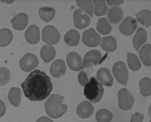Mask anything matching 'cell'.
<instances>
[{"label":"cell","mask_w":151,"mask_h":122,"mask_svg":"<svg viewBox=\"0 0 151 122\" xmlns=\"http://www.w3.org/2000/svg\"><path fill=\"white\" fill-rule=\"evenodd\" d=\"M66 60L69 67L74 71H79L84 69L82 58L79 54L75 52L69 53Z\"/></svg>","instance_id":"obj_11"},{"label":"cell","mask_w":151,"mask_h":122,"mask_svg":"<svg viewBox=\"0 0 151 122\" xmlns=\"http://www.w3.org/2000/svg\"><path fill=\"white\" fill-rule=\"evenodd\" d=\"M6 107L3 101L0 100V118L2 117L5 114Z\"/></svg>","instance_id":"obj_37"},{"label":"cell","mask_w":151,"mask_h":122,"mask_svg":"<svg viewBox=\"0 0 151 122\" xmlns=\"http://www.w3.org/2000/svg\"><path fill=\"white\" fill-rule=\"evenodd\" d=\"M127 60L129 68L133 71H137L141 69V63L136 55L127 53Z\"/></svg>","instance_id":"obj_27"},{"label":"cell","mask_w":151,"mask_h":122,"mask_svg":"<svg viewBox=\"0 0 151 122\" xmlns=\"http://www.w3.org/2000/svg\"><path fill=\"white\" fill-rule=\"evenodd\" d=\"M25 96L31 101H42L49 96L52 90L51 79L44 71L35 70L21 85Z\"/></svg>","instance_id":"obj_1"},{"label":"cell","mask_w":151,"mask_h":122,"mask_svg":"<svg viewBox=\"0 0 151 122\" xmlns=\"http://www.w3.org/2000/svg\"><path fill=\"white\" fill-rule=\"evenodd\" d=\"M137 27L136 20L133 17H129L124 19L119 25V29L123 34L129 36L133 34Z\"/></svg>","instance_id":"obj_10"},{"label":"cell","mask_w":151,"mask_h":122,"mask_svg":"<svg viewBox=\"0 0 151 122\" xmlns=\"http://www.w3.org/2000/svg\"><path fill=\"white\" fill-rule=\"evenodd\" d=\"M66 70V66L64 61L61 60H56L51 65L50 72L54 77L58 78L64 75Z\"/></svg>","instance_id":"obj_17"},{"label":"cell","mask_w":151,"mask_h":122,"mask_svg":"<svg viewBox=\"0 0 151 122\" xmlns=\"http://www.w3.org/2000/svg\"><path fill=\"white\" fill-rule=\"evenodd\" d=\"M112 72L119 83L127 86L129 73L124 63L119 61L116 62L113 66Z\"/></svg>","instance_id":"obj_4"},{"label":"cell","mask_w":151,"mask_h":122,"mask_svg":"<svg viewBox=\"0 0 151 122\" xmlns=\"http://www.w3.org/2000/svg\"><path fill=\"white\" fill-rule=\"evenodd\" d=\"M104 89L102 84L94 77L85 85L84 94L86 99L92 103H97L102 98Z\"/></svg>","instance_id":"obj_3"},{"label":"cell","mask_w":151,"mask_h":122,"mask_svg":"<svg viewBox=\"0 0 151 122\" xmlns=\"http://www.w3.org/2000/svg\"><path fill=\"white\" fill-rule=\"evenodd\" d=\"M22 92L20 89L12 87L9 94V99L11 104L15 107H18L21 101Z\"/></svg>","instance_id":"obj_23"},{"label":"cell","mask_w":151,"mask_h":122,"mask_svg":"<svg viewBox=\"0 0 151 122\" xmlns=\"http://www.w3.org/2000/svg\"><path fill=\"white\" fill-rule=\"evenodd\" d=\"M36 122H53L48 117L46 116H42L40 117L37 121Z\"/></svg>","instance_id":"obj_39"},{"label":"cell","mask_w":151,"mask_h":122,"mask_svg":"<svg viewBox=\"0 0 151 122\" xmlns=\"http://www.w3.org/2000/svg\"><path fill=\"white\" fill-rule=\"evenodd\" d=\"M94 107L90 102L84 101L78 105L76 109L77 115L82 118H87L92 115Z\"/></svg>","instance_id":"obj_14"},{"label":"cell","mask_w":151,"mask_h":122,"mask_svg":"<svg viewBox=\"0 0 151 122\" xmlns=\"http://www.w3.org/2000/svg\"><path fill=\"white\" fill-rule=\"evenodd\" d=\"M42 59L46 63L52 61L56 56V51L51 45L46 44L42 47L40 52Z\"/></svg>","instance_id":"obj_19"},{"label":"cell","mask_w":151,"mask_h":122,"mask_svg":"<svg viewBox=\"0 0 151 122\" xmlns=\"http://www.w3.org/2000/svg\"><path fill=\"white\" fill-rule=\"evenodd\" d=\"M106 16L112 24H117L121 21L123 18V11L119 7H112L108 11Z\"/></svg>","instance_id":"obj_18"},{"label":"cell","mask_w":151,"mask_h":122,"mask_svg":"<svg viewBox=\"0 0 151 122\" xmlns=\"http://www.w3.org/2000/svg\"><path fill=\"white\" fill-rule=\"evenodd\" d=\"M13 38L12 31L7 28L0 30V46L5 47L9 45Z\"/></svg>","instance_id":"obj_25"},{"label":"cell","mask_w":151,"mask_h":122,"mask_svg":"<svg viewBox=\"0 0 151 122\" xmlns=\"http://www.w3.org/2000/svg\"><path fill=\"white\" fill-rule=\"evenodd\" d=\"M39 14L42 20L49 22L51 21L55 17V11L52 7H42L40 9Z\"/></svg>","instance_id":"obj_29"},{"label":"cell","mask_w":151,"mask_h":122,"mask_svg":"<svg viewBox=\"0 0 151 122\" xmlns=\"http://www.w3.org/2000/svg\"><path fill=\"white\" fill-rule=\"evenodd\" d=\"M95 10L94 14L97 16L100 17L105 15L108 7L104 1H93Z\"/></svg>","instance_id":"obj_32"},{"label":"cell","mask_w":151,"mask_h":122,"mask_svg":"<svg viewBox=\"0 0 151 122\" xmlns=\"http://www.w3.org/2000/svg\"><path fill=\"white\" fill-rule=\"evenodd\" d=\"M144 119V116L140 113H136L132 117L130 122H142Z\"/></svg>","instance_id":"obj_36"},{"label":"cell","mask_w":151,"mask_h":122,"mask_svg":"<svg viewBox=\"0 0 151 122\" xmlns=\"http://www.w3.org/2000/svg\"><path fill=\"white\" fill-rule=\"evenodd\" d=\"M102 54L99 51L92 50L86 53L84 57L83 62L84 67L88 68L93 66L97 65L100 61Z\"/></svg>","instance_id":"obj_12"},{"label":"cell","mask_w":151,"mask_h":122,"mask_svg":"<svg viewBox=\"0 0 151 122\" xmlns=\"http://www.w3.org/2000/svg\"><path fill=\"white\" fill-rule=\"evenodd\" d=\"M97 79L104 85L111 86L113 85L114 79L109 70L107 68L100 69L96 74Z\"/></svg>","instance_id":"obj_16"},{"label":"cell","mask_w":151,"mask_h":122,"mask_svg":"<svg viewBox=\"0 0 151 122\" xmlns=\"http://www.w3.org/2000/svg\"><path fill=\"white\" fill-rule=\"evenodd\" d=\"M147 38V32L144 29L140 27L137 30L133 39L134 48L139 51L141 46L145 42Z\"/></svg>","instance_id":"obj_20"},{"label":"cell","mask_w":151,"mask_h":122,"mask_svg":"<svg viewBox=\"0 0 151 122\" xmlns=\"http://www.w3.org/2000/svg\"><path fill=\"white\" fill-rule=\"evenodd\" d=\"M151 45L146 44L143 46L139 51V56L143 64L147 66H151Z\"/></svg>","instance_id":"obj_24"},{"label":"cell","mask_w":151,"mask_h":122,"mask_svg":"<svg viewBox=\"0 0 151 122\" xmlns=\"http://www.w3.org/2000/svg\"><path fill=\"white\" fill-rule=\"evenodd\" d=\"M64 97L58 94H53L45 102V108L47 115L53 119L63 116L67 111V105L63 104Z\"/></svg>","instance_id":"obj_2"},{"label":"cell","mask_w":151,"mask_h":122,"mask_svg":"<svg viewBox=\"0 0 151 122\" xmlns=\"http://www.w3.org/2000/svg\"><path fill=\"white\" fill-rule=\"evenodd\" d=\"M139 89L143 96L148 97L151 94V80L150 78L146 77L142 79L139 82Z\"/></svg>","instance_id":"obj_30"},{"label":"cell","mask_w":151,"mask_h":122,"mask_svg":"<svg viewBox=\"0 0 151 122\" xmlns=\"http://www.w3.org/2000/svg\"><path fill=\"white\" fill-rule=\"evenodd\" d=\"M26 40L31 44H36L40 39L39 27L36 25L30 26L25 33Z\"/></svg>","instance_id":"obj_13"},{"label":"cell","mask_w":151,"mask_h":122,"mask_svg":"<svg viewBox=\"0 0 151 122\" xmlns=\"http://www.w3.org/2000/svg\"><path fill=\"white\" fill-rule=\"evenodd\" d=\"M11 77L9 69L5 67L0 68V85L4 86L8 83Z\"/></svg>","instance_id":"obj_34"},{"label":"cell","mask_w":151,"mask_h":122,"mask_svg":"<svg viewBox=\"0 0 151 122\" xmlns=\"http://www.w3.org/2000/svg\"><path fill=\"white\" fill-rule=\"evenodd\" d=\"M108 5L110 6H116L122 4L123 3V1H107Z\"/></svg>","instance_id":"obj_38"},{"label":"cell","mask_w":151,"mask_h":122,"mask_svg":"<svg viewBox=\"0 0 151 122\" xmlns=\"http://www.w3.org/2000/svg\"><path fill=\"white\" fill-rule=\"evenodd\" d=\"M119 107L124 110L131 109L134 104V98L129 90L123 88L119 90L118 93Z\"/></svg>","instance_id":"obj_6"},{"label":"cell","mask_w":151,"mask_h":122,"mask_svg":"<svg viewBox=\"0 0 151 122\" xmlns=\"http://www.w3.org/2000/svg\"><path fill=\"white\" fill-rule=\"evenodd\" d=\"M39 64L37 57L33 54L28 53L25 54L19 61V65L21 69L28 72L36 69Z\"/></svg>","instance_id":"obj_7"},{"label":"cell","mask_w":151,"mask_h":122,"mask_svg":"<svg viewBox=\"0 0 151 122\" xmlns=\"http://www.w3.org/2000/svg\"><path fill=\"white\" fill-rule=\"evenodd\" d=\"M100 46L104 51L113 52L116 49L117 42L113 36L104 37L102 38Z\"/></svg>","instance_id":"obj_22"},{"label":"cell","mask_w":151,"mask_h":122,"mask_svg":"<svg viewBox=\"0 0 151 122\" xmlns=\"http://www.w3.org/2000/svg\"><path fill=\"white\" fill-rule=\"evenodd\" d=\"M77 6L93 17L94 12L93 4L91 1H77Z\"/></svg>","instance_id":"obj_33"},{"label":"cell","mask_w":151,"mask_h":122,"mask_svg":"<svg viewBox=\"0 0 151 122\" xmlns=\"http://www.w3.org/2000/svg\"><path fill=\"white\" fill-rule=\"evenodd\" d=\"M29 18L24 13H20L15 15L11 21L13 28L16 30H24L27 25Z\"/></svg>","instance_id":"obj_15"},{"label":"cell","mask_w":151,"mask_h":122,"mask_svg":"<svg viewBox=\"0 0 151 122\" xmlns=\"http://www.w3.org/2000/svg\"><path fill=\"white\" fill-rule=\"evenodd\" d=\"M96 29L100 34L106 35L111 32L112 27L106 18H102L99 19L97 23Z\"/></svg>","instance_id":"obj_28"},{"label":"cell","mask_w":151,"mask_h":122,"mask_svg":"<svg viewBox=\"0 0 151 122\" xmlns=\"http://www.w3.org/2000/svg\"><path fill=\"white\" fill-rule=\"evenodd\" d=\"M73 19L75 26L77 29L82 30L89 25L91 19L82 10L78 9L73 13Z\"/></svg>","instance_id":"obj_9"},{"label":"cell","mask_w":151,"mask_h":122,"mask_svg":"<svg viewBox=\"0 0 151 122\" xmlns=\"http://www.w3.org/2000/svg\"><path fill=\"white\" fill-rule=\"evenodd\" d=\"M113 118V115L109 110L101 109L97 112L96 115V120L97 122H110Z\"/></svg>","instance_id":"obj_31"},{"label":"cell","mask_w":151,"mask_h":122,"mask_svg":"<svg viewBox=\"0 0 151 122\" xmlns=\"http://www.w3.org/2000/svg\"><path fill=\"white\" fill-rule=\"evenodd\" d=\"M80 35L78 31L75 29L70 30L65 34L64 41L66 44L71 46H75L78 44Z\"/></svg>","instance_id":"obj_21"},{"label":"cell","mask_w":151,"mask_h":122,"mask_svg":"<svg viewBox=\"0 0 151 122\" xmlns=\"http://www.w3.org/2000/svg\"><path fill=\"white\" fill-rule=\"evenodd\" d=\"M43 41L48 45H55L60 40V35L55 27L52 25L45 26L42 31Z\"/></svg>","instance_id":"obj_5"},{"label":"cell","mask_w":151,"mask_h":122,"mask_svg":"<svg viewBox=\"0 0 151 122\" xmlns=\"http://www.w3.org/2000/svg\"><path fill=\"white\" fill-rule=\"evenodd\" d=\"M82 40L87 46L94 47L98 46L100 44L101 38L94 29L91 28L84 31Z\"/></svg>","instance_id":"obj_8"},{"label":"cell","mask_w":151,"mask_h":122,"mask_svg":"<svg viewBox=\"0 0 151 122\" xmlns=\"http://www.w3.org/2000/svg\"><path fill=\"white\" fill-rule=\"evenodd\" d=\"M78 78L79 83L82 86H85L89 81L87 74L83 71L79 74Z\"/></svg>","instance_id":"obj_35"},{"label":"cell","mask_w":151,"mask_h":122,"mask_svg":"<svg viewBox=\"0 0 151 122\" xmlns=\"http://www.w3.org/2000/svg\"><path fill=\"white\" fill-rule=\"evenodd\" d=\"M137 20L141 24L148 27L151 25V11L148 10H143L135 14Z\"/></svg>","instance_id":"obj_26"}]
</instances>
